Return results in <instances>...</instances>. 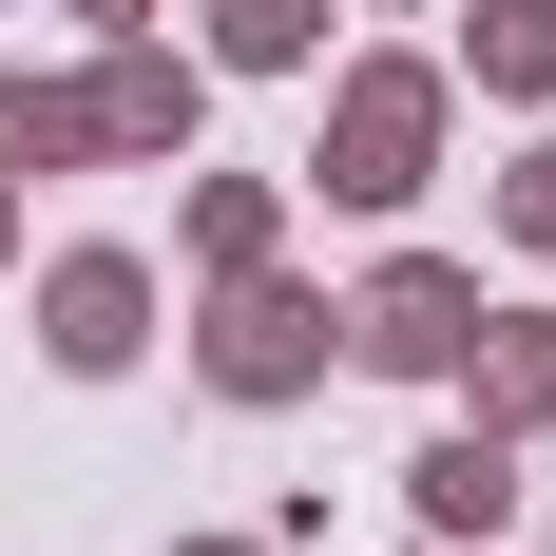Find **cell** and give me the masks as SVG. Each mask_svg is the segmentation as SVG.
I'll return each mask as SVG.
<instances>
[{"label": "cell", "instance_id": "cell-4", "mask_svg": "<svg viewBox=\"0 0 556 556\" xmlns=\"http://www.w3.org/2000/svg\"><path fill=\"white\" fill-rule=\"evenodd\" d=\"M39 345L77 365V384H115V365L154 345V269H135V250H58L39 269Z\"/></svg>", "mask_w": 556, "mask_h": 556}, {"label": "cell", "instance_id": "cell-6", "mask_svg": "<svg viewBox=\"0 0 556 556\" xmlns=\"http://www.w3.org/2000/svg\"><path fill=\"white\" fill-rule=\"evenodd\" d=\"M403 480H422V518H442V538H500V518H518V460H500V422H480V442H422Z\"/></svg>", "mask_w": 556, "mask_h": 556}, {"label": "cell", "instance_id": "cell-1", "mask_svg": "<svg viewBox=\"0 0 556 556\" xmlns=\"http://www.w3.org/2000/svg\"><path fill=\"white\" fill-rule=\"evenodd\" d=\"M77 154H192V58H97L58 97H0V173H77Z\"/></svg>", "mask_w": 556, "mask_h": 556}, {"label": "cell", "instance_id": "cell-3", "mask_svg": "<svg viewBox=\"0 0 556 556\" xmlns=\"http://www.w3.org/2000/svg\"><path fill=\"white\" fill-rule=\"evenodd\" d=\"M327 327H345L327 288H288L269 250H250V269H230V307H212V384H230V403H288V384H327Z\"/></svg>", "mask_w": 556, "mask_h": 556}, {"label": "cell", "instance_id": "cell-9", "mask_svg": "<svg viewBox=\"0 0 556 556\" xmlns=\"http://www.w3.org/2000/svg\"><path fill=\"white\" fill-rule=\"evenodd\" d=\"M307 39H327V0H230V20H212V58H250V77L307 58Z\"/></svg>", "mask_w": 556, "mask_h": 556}, {"label": "cell", "instance_id": "cell-11", "mask_svg": "<svg viewBox=\"0 0 556 556\" xmlns=\"http://www.w3.org/2000/svg\"><path fill=\"white\" fill-rule=\"evenodd\" d=\"M500 212H518V250H556V154H518V192H500Z\"/></svg>", "mask_w": 556, "mask_h": 556}, {"label": "cell", "instance_id": "cell-12", "mask_svg": "<svg viewBox=\"0 0 556 556\" xmlns=\"http://www.w3.org/2000/svg\"><path fill=\"white\" fill-rule=\"evenodd\" d=\"M77 20H154V0H77Z\"/></svg>", "mask_w": 556, "mask_h": 556}, {"label": "cell", "instance_id": "cell-8", "mask_svg": "<svg viewBox=\"0 0 556 556\" xmlns=\"http://www.w3.org/2000/svg\"><path fill=\"white\" fill-rule=\"evenodd\" d=\"M480 77L500 97H556V0H480Z\"/></svg>", "mask_w": 556, "mask_h": 556}, {"label": "cell", "instance_id": "cell-5", "mask_svg": "<svg viewBox=\"0 0 556 556\" xmlns=\"http://www.w3.org/2000/svg\"><path fill=\"white\" fill-rule=\"evenodd\" d=\"M460 327H480V288H460V269H422V250H403L365 307H345V345H365V365H403V384H442V365H460Z\"/></svg>", "mask_w": 556, "mask_h": 556}, {"label": "cell", "instance_id": "cell-14", "mask_svg": "<svg viewBox=\"0 0 556 556\" xmlns=\"http://www.w3.org/2000/svg\"><path fill=\"white\" fill-rule=\"evenodd\" d=\"M192 556H250V538H192Z\"/></svg>", "mask_w": 556, "mask_h": 556}, {"label": "cell", "instance_id": "cell-13", "mask_svg": "<svg viewBox=\"0 0 556 556\" xmlns=\"http://www.w3.org/2000/svg\"><path fill=\"white\" fill-rule=\"evenodd\" d=\"M0 250H20V192H0Z\"/></svg>", "mask_w": 556, "mask_h": 556}, {"label": "cell", "instance_id": "cell-7", "mask_svg": "<svg viewBox=\"0 0 556 556\" xmlns=\"http://www.w3.org/2000/svg\"><path fill=\"white\" fill-rule=\"evenodd\" d=\"M460 365H480V422H556V327L518 307V327H460Z\"/></svg>", "mask_w": 556, "mask_h": 556}, {"label": "cell", "instance_id": "cell-2", "mask_svg": "<svg viewBox=\"0 0 556 556\" xmlns=\"http://www.w3.org/2000/svg\"><path fill=\"white\" fill-rule=\"evenodd\" d=\"M422 154H442V77H422V58H365V77L327 97V154H307V173H327L345 212H403Z\"/></svg>", "mask_w": 556, "mask_h": 556}, {"label": "cell", "instance_id": "cell-10", "mask_svg": "<svg viewBox=\"0 0 556 556\" xmlns=\"http://www.w3.org/2000/svg\"><path fill=\"white\" fill-rule=\"evenodd\" d=\"M192 250H212V269H250V250H269V192H250V173H212V192H192Z\"/></svg>", "mask_w": 556, "mask_h": 556}, {"label": "cell", "instance_id": "cell-15", "mask_svg": "<svg viewBox=\"0 0 556 556\" xmlns=\"http://www.w3.org/2000/svg\"><path fill=\"white\" fill-rule=\"evenodd\" d=\"M442 556H460V538H442Z\"/></svg>", "mask_w": 556, "mask_h": 556}]
</instances>
